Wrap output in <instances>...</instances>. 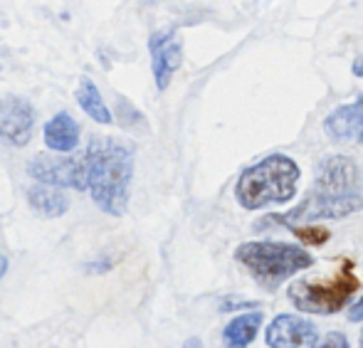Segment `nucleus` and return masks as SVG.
Returning <instances> with one entry per match:
<instances>
[{
  "label": "nucleus",
  "instance_id": "f257e3e1",
  "mask_svg": "<svg viewBox=\"0 0 363 348\" xmlns=\"http://www.w3.org/2000/svg\"><path fill=\"white\" fill-rule=\"evenodd\" d=\"M363 210V171L349 156H324L306 201L287 215H269L272 223L291 225L296 220H341Z\"/></svg>",
  "mask_w": 363,
  "mask_h": 348
},
{
  "label": "nucleus",
  "instance_id": "f03ea898",
  "mask_svg": "<svg viewBox=\"0 0 363 348\" xmlns=\"http://www.w3.org/2000/svg\"><path fill=\"white\" fill-rule=\"evenodd\" d=\"M86 191L111 218L126 215L134 178V148L114 136H91L84 151Z\"/></svg>",
  "mask_w": 363,
  "mask_h": 348
},
{
  "label": "nucleus",
  "instance_id": "7ed1b4c3",
  "mask_svg": "<svg viewBox=\"0 0 363 348\" xmlns=\"http://www.w3.org/2000/svg\"><path fill=\"white\" fill-rule=\"evenodd\" d=\"M301 171L294 158L284 153H269L240 173L235 183V198L245 210H262L282 206L296 196Z\"/></svg>",
  "mask_w": 363,
  "mask_h": 348
},
{
  "label": "nucleus",
  "instance_id": "20e7f679",
  "mask_svg": "<svg viewBox=\"0 0 363 348\" xmlns=\"http://www.w3.org/2000/svg\"><path fill=\"white\" fill-rule=\"evenodd\" d=\"M235 259L247 269L262 289L274 291L296 272L311 267L314 257L299 245L277 240H252L235 249Z\"/></svg>",
  "mask_w": 363,
  "mask_h": 348
},
{
  "label": "nucleus",
  "instance_id": "39448f33",
  "mask_svg": "<svg viewBox=\"0 0 363 348\" xmlns=\"http://www.w3.org/2000/svg\"><path fill=\"white\" fill-rule=\"evenodd\" d=\"M356 289H359V277L354 272V264L344 259L341 269L331 279L291 281L289 299L304 314H336V311L344 309Z\"/></svg>",
  "mask_w": 363,
  "mask_h": 348
},
{
  "label": "nucleus",
  "instance_id": "423d86ee",
  "mask_svg": "<svg viewBox=\"0 0 363 348\" xmlns=\"http://www.w3.org/2000/svg\"><path fill=\"white\" fill-rule=\"evenodd\" d=\"M28 173L38 183L55 188H72V191H86V166L84 156H65V153H40L30 161Z\"/></svg>",
  "mask_w": 363,
  "mask_h": 348
},
{
  "label": "nucleus",
  "instance_id": "0eeeda50",
  "mask_svg": "<svg viewBox=\"0 0 363 348\" xmlns=\"http://www.w3.org/2000/svg\"><path fill=\"white\" fill-rule=\"evenodd\" d=\"M35 106L25 96L8 94L0 99V141L10 146H25L35 131Z\"/></svg>",
  "mask_w": 363,
  "mask_h": 348
},
{
  "label": "nucleus",
  "instance_id": "6e6552de",
  "mask_svg": "<svg viewBox=\"0 0 363 348\" xmlns=\"http://www.w3.org/2000/svg\"><path fill=\"white\" fill-rule=\"evenodd\" d=\"M264 344L269 348H316L319 346V331L304 316L279 314L267 326Z\"/></svg>",
  "mask_w": 363,
  "mask_h": 348
},
{
  "label": "nucleus",
  "instance_id": "1a4fd4ad",
  "mask_svg": "<svg viewBox=\"0 0 363 348\" xmlns=\"http://www.w3.org/2000/svg\"><path fill=\"white\" fill-rule=\"evenodd\" d=\"M148 52H151V69L158 89H168L173 74L183 64V43L173 30L153 33L148 40Z\"/></svg>",
  "mask_w": 363,
  "mask_h": 348
},
{
  "label": "nucleus",
  "instance_id": "9d476101",
  "mask_svg": "<svg viewBox=\"0 0 363 348\" xmlns=\"http://www.w3.org/2000/svg\"><path fill=\"white\" fill-rule=\"evenodd\" d=\"M324 131L334 141L363 143V96L344 106H336L324 119Z\"/></svg>",
  "mask_w": 363,
  "mask_h": 348
},
{
  "label": "nucleus",
  "instance_id": "9b49d317",
  "mask_svg": "<svg viewBox=\"0 0 363 348\" xmlns=\"http://www.w3.org/2000/svg\"><path fill=\"white\" fill-rule=\"evenodd\" d=\"M79 124L69 111H60L45 124V146L55 153H69L79 146Z\"/></svg>",
  "mask_w": 363,
  "mask_h": 348
},
{
  "label": "nucleus",
  "instance_id": "f8f14e48",
  "mask_svg": "<svg viewBox=\"0 0 363 348\" xmlns=\"http://www.w3.org/2000/svg\"><path fill=\"white\" fill-rule=\"evenodd\" d=\"M28 203L43 218L52 220V218H62L69 210V198L62 193V188L55 186H45V183H35L28 191Z\"/></svg>",
  "mask_w": 363,
  "mask_h": 348
},
{
  "label": "nucleus",
  "instance_id": "ddd939ff",
  "mask_svg": "<svg viewBox=\"0 0 363 348\" xmlns=\"http://www.w3.org/2000/svg\"><path fill=\"white\" fill-rule=\"evenodd\" d=\"M259 326H262V314L259 311H247V314L235 316L223 329L225 348H247L257 336Z\"/></svg>",
  "mask_w": 363,
  "mask_h": 348
},
{
  "label": "nucleus",
  "instance_id": "4468645a",
  "mask_svg": "<svg viewBox=\"0 0 363 348\" xmlns=\"http://www.w3.org/2000/svg\"><path fill=\"white\" fill-rule=\"evenodd\" d=\"M77 101H79L82 111H84L89 119H94L96 124H111V111L106 106V101L101 99V91L96 89V84L89 77H82L79 86H77Z\"/></svg>",
  "mask_w": 363,
  "mask_h": 348
},
{
  "label": "nucleus",
  "instance_id": "2eb2a0df",
  "mask_svg": "<svg viewBox=\"0 0 363 348\" xmlns=\"http://www.w3.org/2000/svg\"><path fill=\"white\" fill-rule=\"evenodd\" d=\"M291 230H294V235L301 240V242H309V245H324L326 240L331 237L329 235V230H324V228H294V225H289Z\"/></svg>",
  "mask_w": 363,
  "mask_h": 348
},
{
  "label": "nucleus",
  "instance_id": "dca6fc26",
  "mask_svg": "<svg viewBox=\"0 0 363 348\" xmlns=\"http://www.w3.org/2000/svg\"><path fill=\"white\" fill-rule=\"evenodd\" d=\"M319 348H349V341H346V336L341 331H331Z\"/></svg>",
  "mask_w": 363,
  "mask_h": 348
},
{
  "label": "nucleus",
  "instance_id": "f3484780",
  "mask_svg": "<svg viewBox=\"0 0 363 348\" xmlns=\"http://www.w3.org/2000/svg\"><path fill=\"white\" fill-rule=\"evenodd\" d=\"M349 319L351 321H363V296L359 301H356L354 306H351V311H349Z\"/></svg>",
  "mask_w": 363,
  "mask_h": 348
},
{
  "label": "nucleus",
  "instance_id": "a211bd4d",
  "mask_svg": "<svg viewBox=\"0 0 363 348\" xmlns=\"http://www.w3.org/2000/svg\"><path fill=\"white\" fill-rule=\"evenodd\" d=\"M183 348H206V344H203L198 336H191V339L183 341Z\"/></svg>",
  "mask_w": 363,
  "mask_h": 348
},
{
  "label": "nucleus",
  "instance_id": "6ab92c4d",
  "mask_svg": "<svg viewBox=\"0 0 363 348\" xmlns=\"http://www.w3.org/2000/svg\"><path fill=\"white\" fill-rule=\"evenodd\" d=\"M354 74L356 77H363V55L359 60H354Z\"/></svg>",
  "mask_w": 363,
  "mask_h": 348
},
{
  "label": "nucleus",
  "instance_id": "aec40b11",
  "mask_svg": "<svg viewBox=\"0 0 363 348\" xmlns=\"http://www.w3.org/2000/svg\"><path fill=\"white\" fill-rule=\"evenodd\" d=\"M5 272H8V257H5V254L0 252V279L5 277Z\"/></svg>",
  "mask_w": 363,
  "mask_h": 348
},
{
  "label": "nucleus",
  "instance_id": "412c9836",
  "mask_svg": "<svg viewBox=\"0 0 363 348\" xmlns=\"http://www.w3.org/2000/svg\"><path fill=\"white\" fill-rule=\"evenodd\" d=\"M361 348H363V331H361Z\"/></svg>",
  "mask_w": 363,
  "mask_h": 348
}]
</instances>
